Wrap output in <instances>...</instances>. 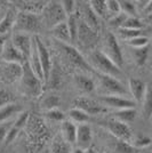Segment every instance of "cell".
Returning a JSON list of instances; mask_svg holds the SVG:
<instances>
[{
  "instance_id": "1",
  "label": "cell",
  "mask_w": 152,
  "mask_h": 153,
  "mask_svg": "<svg viewBox=\"0 0 152 153\" xmlns=\"http://www.w3.org/2000/svg\"><path fill=\"white\" fill-rule=\"evenodd\" d=\"M19 89L28 97H38L42 93V81L30 69L28 61L22 66V76L19 78Z\"/></svg>"
},
{
  "instance_id": "2",
  "label": "cell",
  "mask_w": 152,
  "mask_h": 153,
  "mask_svg": "<svg viewBox=\"0 0 152 153\" xmlns=\"http://www.w3.org/2000/svg\"><path fill=\"white\" fill-rule=\"evenodd\" d=\"M89 65L98 70V73H103L107 76H113L119 80L122 76V71L115 64L110 61L101 51H94L89 55Z\"/></svg>"
},
{
  "instance_id": "3",
  "label": "cell",
  "mask_w": 152,
  "mask_h": 153,
  "mask_svg": "<svg viewBox=\"0 0 152 153\" xmlns=\"http://www.w3.org/2000/svg\"><path fill=\"white\" fill-rule=\"evenodd\" d=\"M42 21L39 17V15L31 13H25V12H19L16 14L15 22H14V29L16 32L19 33H33L34 36H38V33L41 30L42 26Z\"/></svg>"
},
{
  "instance_id": "4",
  "label": "cell",
  "mask_w": 152,
  "mask_h": 153,
  "mask_svg": "<svg viewBox=\"0 0 152 153\" xmlns=\"http://www.w3.org/2000/svg\"><path fill=\"white\" fill-rule=\"evenodd\" d=\"M103 54L107 56V57L112 61L119 69H121L124 66V56H122V51L117 38L112 32H108L105 34V38H104V51Z\"/></svg>"
},
{
  "instance_id": "5",
  "label": "cell",
  "mask_w": 152,
  "mask_h": 153,
  "mask_svg": "<svg viewBox=\"0 0 152 153\" xmlns=\"http://www.w3.org/2000/svg\"><path fill=\"white\" fill-rule=\"evenodd\" d=\"M97 78L102 93L105 94L104 96H124L127 94V89L120 82V80L98 72H97Z\"/></svg>"
},
{
  "instance_id": "6",
  "label": "cell",
  "mask_w": 152,
  "mask_h": 153,
  "mask_svg": "<svg viewBox=\"0 0 152 153\" xmlns=\"http://www.w3.org/2000/svg\"><path fill=\"white\" fill-rule=\"evenodd\" d=\"M41 14H42V19H44L45 23L49 27H53L58 23L65 22V19H66L62 6L58 1H47Z\"/></svg>"
},
{
  "instance_id": "7",
  "label": "cell",
  "mask_w": 152,
  "mask_h": 153,
  "mask_svg": "<svg viewBox=\"0 0 152 153\" xmlns=\"http://www.w3.org/2000/svg\"><path fill=\"white\" fill-rule=\"evenodd\" d=\"M57 47L60 48V51L63 53L65 58L69 61L71 64H73L78 69H81L83 71H93V68L89 65V63L83 58V56L77 51L73 46L70 44H63V42H58L56 41Z\"/></svg>"
},
{
  "instance_id": "8",
  "label": "cell",
  "mask_w": 152,
  "mask_h": 153,
  "mask_svg": "<svg viewBox=\"0 0 152 153\" xmlns=\"http://www.w3.org/2000/svg\"><path fill=\"white\" fill-rule=\"evenodd\" d=\"M34 38V42H36V48H37V53H38V58L40 65H41V70H42V74H44V82L48 81V78L51 72V59L49 51L47 49V47L45 46L42 40L40 39L39 36H33Z\"/></svg>"
},
{
  "instance_id": "9",
  "label": "cell",
  "mask_w": 152,
  "mask_h": 153,
  "mask_svg": "<svg viewBox=\"0 0 152 153\" xmlns=\"http://www.w3.org/2000/svg\"><path fill=\"white\" fill-rule=\"evenodd\" d=\"M97 40H98V32L90 29L81 19H78V32H77L76 41H78L83 48H92L96 45Z\"/></svg>"
},
{
  "instance_id": "10",
  "label": "cell",
  "mask_w": 152,
  "mask_h": 153,
  "mask_svg": "<svg viewBox=\"0 0 152 153\" xmlns=\"http://www.w3.org/2000/svg\"><path fill=\"white\" fill-rule=\"evenodd\" d=\"M105 123H107L105 126H107L109 131L113 136H115L119 140L129 143L130 140H133V133H132L130 128H129V126L127 123L120 122L118 121V120H114V119L109 120Z\"/></svg>"
},
{
  "instance_id": "11",
  "label": "cell",
  "mask_w": 152,
  "mask_h": 153,
  "mask_svg": "<svg viewBox=\"0 0 152 153\" xmlns=\"http://www.w3.org/2000/svg\"><path fill=\"white\" fill-rule=\"evenodd\" d=\"M73 105L76 108H79L83 112H85L86 114L90 115H96L102 113L103 111H105L104 106L102 105L100 102L97 101H94L89 97H77L76 100L73 101Z\"/></svg>"
},
{
  "instance_id": "12",
  "label": "cell",
  "mask_w": 152,
  "mask_h": 153,
  "mask_svg": "<svg viewBox=\"0 0 152 153\" xmlns=\"http://www.w3.org/2000/svg\"><path fill=\"white\" fill-rule=\"evenodd\" d=\"M100 103L103 106L105 105L108 108H115V111L124 108H135L136 105V102L122 96H101Z\"/></svg>"
},
{
  "instance_id": "13",
  "label": "cell",
  "mask_w": 152,
  "mask_h": 153,
  "mask_svg": "<svg viewBox=\"0 0 152 153\" xmlns=\"http://www.w3.org/2000/svg\"><path fill=\"white\" fill-rule=\"evenodd\" d=\"M10 41H12L14 47L22 54V56L28 61V58L30 56V53H31V47H32L31 36L30 34H25V33L16 32L13 36V39Z\"/></svg>"
},
{
  "instance_id": "14",
  "label": "cell",
  "mask_w": 152,
  "mask_h": 153,
  "mask_svg": "<svg viewBox=\"0 0 152 153\" xmlns=\"http://www.w3.org/2000/svg\"><path fill=\"white\" fill-rule=\"evenodd\" d=\"M1 56H2L4 61L6 63H16L22 65V63H25L26 62V59L14 47L10 40H7L6 42H5V45L2 47V51H1Z\"/></svg>"
},
{
  "instance_id": "15",
  "label": "cell",
  "mask_w": 152,
  "mask_h": 153,
  "mask_svg": "<svg viewBox=\"0 0 152 153\" xmlns=\"http://www.w3.org/2000/svg\"><path fill=\"white\" fill-rule=\"evenodd\" d=\"M93 140L92 129L87 123H81L77 127V136H76V144L79 149L86 150L88 149Z\"/></svg>"
},
{
  "instance_id": "16",
  "label": "cell",
  "mask_w": 152,
  "mask_h": 153,
  "mask_svg": "<svg viewBox=\"0 0 152 153\" xmlns=\"http://www.w3.org/2000/svg\"><path fill=\"white\" fill-rule=\"evenodd\" d=\"M79 12L81 14V21H83V23H86L87 25L90 27V29H93L94 31L98 32L100 31V29H101V25H100V19L96 16L95 14L93 13V10L90 9V7H89L88 2L86 4V5H83L79 8Z\"/></svg>"
},
{
  "instance_id": "17",
  "label": "cell",
  "mask_w": 152,
  "mask_h": 153,
  "mask_svg": "<svg viewBox=\"0 0 152 153\" xmlns=\"http://www.w3.org/2000/svg\"><path fill=\"white\" fill-rule=\"evenodd\" d=\"M128 88H129V91L134 97V100L136 102H142L146 93L148 85L144 81L139 80V79L130 78L129 81H128Z\"/></svg>"
},
{
  "instance_id": "18",
  "label": "cell",
  "mask_w": 152,
  "mask_h": 153,
  "mask_svg": "<svg viewBox=\"0 0 152 153\" xmlns=\"http://www.w3.org/2000/svg\"><path fill=\"white\" fill-rule=\"evenodd\" d=\"M61 131H62V138L68 144H75L77 136V127L72 121L64 120L61 125Z\"/></svg>"
},
{
  "instance_id": "19",
  "label": "cell",
  "mask_w": 152,
  "mask_h": 153,
  "mask_svg": "<svg viewBox=\"0 0 152 153\" xmlns=\"http://www.w3.org/2000/svg\"><path fill=\"white\" fill-rule=\"evenodd\" d=\"M51 32L53 34V37L56 39V41H58V42H63V44L71 42L69 31H68V26H66L65 22L58 23L55 26L51 27Z\"/></svg>"
},
{
  "instance_id": "20",
  "label": "cell",
  "mask_w": 152,
  "mask_h": 153,
  "mask_svg": "<svg viewBox=\"0 0 152 153\" xmlns=\"http://www.w3.org/2000/svg\"><path fill=\"white\" fill-rule=\"evenodd\" d=\"M21 8V12H25V13H31V14H39L42 12V9L45 8L47 1H16Z\"/></svg>"
},
{
  "instance_id": "21",
  "label": "cell",
  "mask_w": 152,
  "mask_h": 153,
  "mask_svg": "<svg viewBox=\"0 0 152 153\" xmlns=\"http://www.w3.org/2000/svg\"><path fill=\"white\" fill-rule=\"evenodd\" d=\"M75 83L77 88L83 93H92L95 89V83L93 79L85 74H77L75 76Z\"/></svg>"
},
{
  "instance_id": "22",
  "label": "cell",
  "mask_w": 152,
  "mask_h": 153,
  "mask_svg": "<svg viewBox=\"0 0 152 153\" xmlns=\"http://www.w3.org/2000/svg\"><path fill=\"white\" fill-rule=\"evenodd\" d=\"M22 112V106L17 103H9L5 106L0 108V123L7 121L8 119L13 118L14 115Z\"/></svg>"
},
{
  "instance_id": "23",
  "label": "cell",
  "mask_w": 152,
  "mask_h": 153,
  "mask_svg": "<svg viewBox=\"0 0 152 153\" xmlns=\"http://www.w3.org/2000/svg\"><path fill=\"white\" fill-rule=\"evenodd\" d=\"M4 76L9 82L19 79L22 76V65L16 63H7L4 70Z\"/></svg>"
},
{
  "instance_id": "24",
  "label": "cell",
  "mask_w": 152,
  "mask_h": 153,
  "mask_svg": "<svg viewBox=\"0 0 152 153\" xmlns=\"http://www.w3.org/2000/svg\"><path fill=\"white\" fill-rule=\"evenodd\" d=\"M90 9L93 13L100 19H107L108 17V10H107V1L105 0H90L88 2Z\"/></svg>"
},
{
  "instance_id": "25",
  "label": "cell",
  "mask_w": 152,
  "mask_h": 153,
  "mask_svg": "<svg viewBox=\"0 0 152 153\" xmlns=\"http://www.w3.org/2000/svg\"><path fill=\"white\" fill-rule=\"evenodd\" d=\"M15 17H16V14L13 9H9L5 14V16L0 21V34H5L7 32H9V30L14 26Z\"/></svg>"
},
{
  "instance_id": "26",
  "label": "cell",
  "mask_w": 152,
  "mask_h": 153,
  "mask_svg": "<svg viewBox=\"0 0 152 153\" xmlns=\"http://www.w3.org/2000/svg\"><path fill=\"white\" fill-rule=\"evenodd\" d=\"M114 120L127 123L132 122L136 117V110L135 108H124V110H117L113 113Z\"/></svg>"
},
{
  "instance_id": "27",
  "label": "cell",
  "mask_w": 152,
  "mask_h": 153,
  "mask_svg": "<svg viewBox=\"0 0 152 153\" xmlns=\"http://www.w3.org/2000/svg\"><path fill=\"white\" fill-rule=\"evenodd\" d=\"M70 144L62 138L61 135L56 136L51 143V153H70Z\"/></svg>"
},
{
  "instance_id": "28",
  "label": "cell",
  "mask_w": 152,
  "mask_h": 153,
  "mask_svg": "<svg viewBox=\"0 0 152 153\" xmlns=\"http://www.w3.org/2000/svg\"><path fill=\"white\" fill-rule=\"evenodd\" d=\"M133 58L135 61V63L137 64L139 66H143L148 61L149 57V45L142 48H133Z\"/></svg>"
},
{
  "instance_id": "29",
  "label": "cell",
  "mask_w": 152,
  "mask_h": 153,
  "mask_svg": "<svg viewBox=\"0 0 152 153\" xmlns=\"http://www.w3.org/2000/svg\"><path fill=\"white\" fill-rule=\"evenodd\" d=\"M78 16H76L75 14L73 15H70L65 19V23L68 26V31L70 34V40L71 41H76L77 39V32H78Z\"/></svg>"
},
{
  "instance_id": "30",
  "label": "cell",
  "mask_w": 152,
  "mask_h": 153,
  "mask_svg": "<svg viewBox=\"0 0 152 153\" xmlns=\"http://www.w3.org/2000/svg\"><path fill=\"white\" fill-rule=\"evenodd\" d=\"M119 6H120V13L125 14L127 17L128 16H136L137 8H136V5H135V1L120 0L119 1Z\"/></svg>"
},
{
  "instance_id": "31",
  "label": "cell",
  "mask_w": 152,
  "mask_h": 153,
  "mask_svg": "<svg viewBox=\"0 0 152 153\" xmlns=\"http://www.w3.org/2000/svg\"><path fill=\"white\" fill-rule=\"evenodd\" d=\"M69 118L72 120V122H79L80 125L89 121V119H90V117L88 114H86L81 110L76 108H71L69 111Z\"/></svg>"
},
{
  "instance_id": "32",
  "label": "cell",
  "mask_w": 152,
  "mask_h": 153,
  "mask_svg": "<svg viewBox=\"0 0 152 153\" xmlns=\"http://www.w3.org/2000/svg\"><path fill=\"white\" fill-rule=\"evenodd\" d=\"M61 104V100L60 97L56 95H49L46 96L42 102H41V108H44L45 111H49V110H54L57 108Z\"/></svg>"
},
{
  "instance_id": "33",
  "label": "cell",
  "mask_w": 152,
  "mask_h": 153,
  "mask_svg": "<svg viewBox=\"0 0 152 153\" xmlns=\"http://www.w3.org/2000/svg\"><path fill=\"white\" fill-rule=\"evenodd\" d=\"M143 113H144V117L146 119H150L152 114V94H151V89L150 87L146 88V93L144 95V98H143Z\"/></svg>"
},
{
  "instance_id": "34",
  "label": "cell",
  "mask_w": 152,
  "mask_h": 153,
  "mask_svg": "<svg viewBox=\"0 0 152 153\" xmlns=\"http://www.w3.org/2000/svg\"><path fill=\"white\" fill-rule=\"evenodd\" d=\"M122 27L124 29H129V30H141L143 27V22L136 16H128L125 19Z\"/></svg>"
},
{
  "instance_id": "35",
  "label": "cell",
  "mask_w": 152,
  "mask_h": 153,
  "mask_svg": "<svg viewBox=\"0 0 152 153\" xmlns=\"http://www.w3.org/2000/svg\"><path fill=\"white\" fill-rule=\"evenodd\" d=\"M126 19H127V16L125 14H122V13L117 14V15L111 16V17L109 19V25H110V27L114 29V30H119L120 27H122V24H124V22H125Z\"/></svg>"
},
{
  "instance_id": "36",
  "label": "cell",
  "mask_w": 152,
  "mask_h": 153,
  "mask_svg": "<svg viewBox=\"0 0 152 153\" xmlns=\"http://www.w3.org/2000/svg\"><path fill=\"white\" fill-rule=\"evenodd\" d=\"M128 45L133 48H142L149 45V38L144 37V36H139L135 38L128 40Z\"/></svg>"
},
{
  "instance_id": "37",
  "label": "cell",
  "mask_w": 152,
  "mask_h": 153,
  "mask_svg": "<svg viewBox=\"0 0 152 153\" xmlns=\"http://www.w3.org/2000/svg\"><path fill=\"white\" fill-rule=\"evenodd\" d=\"M118 34L120 36V38L126 39L127 41L135 38V37L142 36L141 34V30H129V29H124V27H120L118 30Z\"/></svg>"
},
{
  "instance_id": "38",
  "label": "cell",
  "mask_w": 152,
  "mask_h": 153,
  "mask_svg": "<svg viewBox=\"0 0 152 153\" xmlns=\"http://www.w3.org/2000/svg\"><path fill=\"white\" fill-rule=\"evenodd\" d=\"M60 4L62 6V9H63V12L66 17L75 14V10H76V1H73V0H63V1H60Z\"/></svg>"
},
{
  "instance_id": "39",
  "label": "cell",
  "mask_w": 152,
  "mask_h": 153,
  "mask_svg": "<svg viewBox=\"0 0 152 153\" xmlns=\"http://www.w3.org/2000/svg\"><path fill=\"white\" fill-rule=\"evenodd\" d=\"M46 117L54 122H62L64 121V114L62 111H60L58 108H54V110H49V111H46Z\"/></svg>"
},
{
  "instance_id": "40",
  "label": "cell",
  "mask_w": 152,
  "mask_h": 153,
  "mask_svg": "<svg viewBox=\"0 0 152 153\" xmlns=\"http://www.w3.org/2000/svg\"><path fill=\"white\" fill-rule=\"evenodd\" d=\"M107 10H108V16L109 14H110V17L117 15V14H119L120 13L119 1L118 0H107Z\"/></svg>"
},
{
  "instance_id": "41",
  "label": "cell",
  "mask_w": 152,
  "mask_h": 153,
  "mask_svg": "<svg viewBox=\"0 0 152 153\" xmlns=\"http://www.w3.org/2000/svg\"><path fill=\"white\" fill-rule=\"evenodd\" d=\"M151 144V138L146 137V136H137L134 138V146L136 147H146Z\"/></svg>"
},
{
  "instance_id": "42",
  "label": "cell",
  "mask_w": 152,
  "mask_h": 153,
  "mask_svg": "<svg viewBox=\"0 0 152 153\" xmlns=\"http://www.w3.org/2000/svg\"><path fill=\"white\" fill-rule=\"evenodd\" d=\"M19 130L21 129H19L17 127H15V126H12V127L8 129V131H7L6 134V137H5V142H6L7 144H9V143H12L16 137H17V135H19Z\"/></svg>"
},
{
  "instance_id": "43",
  "label": "cell",
  "mask_w": 152,
  "mask_h": 153,
  "mask_svg": "<svg viewBox=\"0 0 152 153\" xmlns=\"http://www.w3.org/2000/svg\"><path fill=\"white\" fill-rule=\"evenodd\" d=\"M117 151L120 153H132L133 152V147L129 143L127 142H122V140H118L117 145H115Z\"/></svg>"
},
{
  "instance_id": "44",
  "label": "cell",
  "mask_w": 152,
  "mask_h": 153,
  "mask_svg": "<svg viewBox=\"0 0 152 153\" xmlns=\"http://www.w3.org/2000/svg\"><path fill=\"white\" fill-rule=\"evenodd\" d=\"M28 120H29V112H23L19 115V118L16 119L14 126L17 127L19 129H22L28 123Z\"/></svg>"
},
{
  "instance_id": "45",
  "label": "cell",
  "mask_w": 152,
  "mask_h": 153,
  "mask_svg": "<svg viewBox=\"0 0 152 153\" xmlns=\"http://www.w3.org/2000/svg\"><path fill=\"white\" fill-rule=\"evenodd\" d=\"M9 103H10V95L7 93L6 90L0 88V108L5 106Z\"/></svg>"
},
{
  "instance_id": "46",
  "label": "cell",
  "mask_w": 152,
  "mask_h": 153,
  "mask_svg": "<svg viewBox=\"0 0 152 153\" xmlns=\"http://www.w3.org/2000/svg\"><path fill=\"white\" fill-rule=\"evenodd\" d=\"M9 128H10L9 125H0V142L5 140L7 131H8Z\"/></svg>"
},
{
  "instance_id": "47",
  "label": "cell",
  "mask_w": 152,
  "mask_h": 153,
  "mask_svg": "<svg viewBox=\"0 0 152 153\" xmlns=\"http://www.w3.org/2000/svg\"><path fill=\"white\" fill-rule=\"evenodd\" d=\"M70 153H85V151H83V150H81V149H79V147H76V149L71 150V151H70Z\"/></svg>"
},
{
  "instance_id": "48",
  "label": "cell",
  "mask_w": 152,
  "mask_h": 153,
  "mask_svg": "<svg viewBox=\"0 0 152 153\" xmlns=\"http://www.w3.org/2000/svg\"><path fill=\"white\" fill-rule=\"evenodd\" d=\"M6 42V39L5 38H0V51H2V47Z\"/></svg>"
},
{
  "instance_id": "49",
  "label": "cell",
  "mask_w": 152,
  "mask_h": 153,
  "mask_svg": "<svg viewBox=\"0 0 152 153\" xmlns=\"http://www.w3.org/2000/svg\"><path fill=\"white\" fill-rule=\"evenodd\" d=\"M0 4H2V2H1V1H0ZM0 6H1V5H0Z\"/></svg>"
}]
</instances>
